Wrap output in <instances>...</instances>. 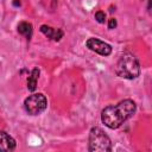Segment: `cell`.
<instances>
[{
    "instance_id": "cell-9",
    "label": "cell",
    "mask_w": 152,
    "mask_h": 152,
    "mask_svg": "<svg viewBox=\"0 0 152 152\" xmlns=\"http://www.w3.org/2000/svg\"><path fill=\"white\" fill-rule=\"evenodd\" d=\"M18 32L25 36L27 39H30V37L32 36V25L27 21H21L18 25Z\"/></svg>"
},
{
    "instance_id": "cell-10",
    "label": "cell",
    "mask_w": 152,
    "mask_h": 152,
    "mask_svg": "<svg viewBox=\"0 0 152 152\" xmlns=\"http://www.w3.org/2000/svg\"><path fill=\"white\" fill-rule=\"evenodd\" d=\"M95 19H96L97 23L103 24L104 20H106V14H104V12H102V11H97V12L95 13Z\"/></svg>"
},
{
    "instance_id": "cell-5",
    "label": "cell",
    "mask_w": 152,
    "mask_h": 152,
    "mask_svg": "<svg viewBox=\"0 0 152 152\" xmlns=\"http://www.w3.org/2000/svg\"><path fill=\"white\" fill-rule=\"evenodd\" d=\"M86 45L89 50H91L101 56H109L112 53V46L97 38H89L86 42Z\"/></svg>"
},
{
    "instance_id": "cell-12",
    "label": "cell",
    "mask_w": 152,
    "mask_h": 152,
    "mask_svg": "<svg viewBox=\"0 0 152 152\" xmlns=\"http://www.w3.org/2000/svg\"><path fill=\"white\" fill-rule=\"evenodd\" d=\"M13 5H14V6H20V1H19V0H14V1H13Z\"/></svg>"
},
{
    "instance_id": "cell-11",
    "label": "cell",
    "mask_w": 152,
    "mask_h": 152,
    "mask_svg": "<svg viewBox=\"0 0 152 152\" xmlns=\"http://www.w3.org/2000/svg\"><path fill=\"white\" fill-rule=\"evenodd\" d=\"M116 25H118V23H116V20H115L114 18L109 19V21H108V28L113 30V28H115V27H116Z\"/></svg>"
},
{
    "instance_id": "cell-4",
    "label": "cell",
    "mask_w": 152,
    "mask_h": 152,
    "mask_svg": "<svg viewBox=\"0 0 152 152\" xmlns=\"http://www.w3.org/2000/svg\"><path fill=\"white\" fill-rule=\"evenodd\" d=\"M46 107H48L46 97L40 93L32 94L28 97H26L24 101V108L26 113L30 115H39L46 109Z\"/></svg>"
},
{
    "instance_id": "cell-6",
    "label": "cell",
    "mask_w": 152,
    "mask_h": 152,
    "mask_svg": "<svg viewBox=\"0 0 152 152\" xmlns=\"http://www.w3.org/2000/svg\"><path fill=\"white\" fill-rule=\"evenodd\" d=\"M15 148V140L4 131H0V151H13Z\"/></svg>"
},
{
    "instance_id": "cell-2",
    "label": "cell",
    "mask_w": 152,
    "mask_h": 152,
    "mask_svg": "<svg viewBox=\"0 0 152 152\" xmlns=\"http://www.w3.org/2000/svg\"><path fill=\"white\" fill-rule=\"evenodd\" d=\"M115 74L119 77L127 80L137 78L140 75V64L138 58L131 52L124 53L115 65Z\"/></svg>"
},
{
    "instance_id": "cell-7",
    "label": "cell",
    "mask_w": 152,
    "mask_h": 152,
    "mask_svg": "<svg viewBox=\"0 0 152 152\" xmlns=\"http://www.w3.org/2000/svg\"><path fill=\"white\" fill-rule=\"evenodd\" d=\"M40 32L44 33L48 38H50L55 42H58L63 37V31L61 28H52L48 25H42L40 26Z\"/></svg>"
},
{
    "instance_id": "cell-3",
    "label": "cell",
    "mask_w": 152,
    "mask_h": 152,
    "mask_svg": "<svg viewBox=\"0 0 152 152\" xmlns=\"http://www.w3.org/2000/svg\"><path fill=\"white\" fill-rule=\"evenodd\" d=\"M90 152H108L112 151V141L109 137L100 127H93L89 132V145Z\"/></svg>"
},
{
    "instance_id": "cell-1",
    "label": "cell",
    "mask_w": 152,
    "mask_h": 152,
    "mask_svg": "<svg viewBox=\"0 0 152 152\" xmlns=\"http://www.w3.org/2000/svg\"><path fill=\"white\" fill-rule=\"evenodd\" d=\"M137 110V104L133 100L126 99L116 104L107 106L101 113V121L110 129L119 128L127 119Z\"/></svg>"
},
{
    "instance_id": "cell-8",
    "label": "cell",
    "mask_w": 152,
    "mask_h": 152,
    "mask_svg": "<svg viewBox=\"0 0 152 152\" xmlns=\"http://www.w3.org/2000/svg\"><path fill=\"white\" fill-rule=\"evenodd\" d=\"M39 72H40L39 69L38 68H34L31 71L30 76L27 77V89L30 91H34L36 90V88H37V80L39 77Z\"/></svg>"
}]
</instances>
